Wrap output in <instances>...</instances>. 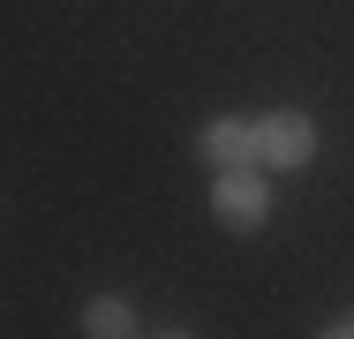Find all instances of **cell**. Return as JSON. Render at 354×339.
I'll list each match as a JSON object with an SVG mask.
<instances>
[{"instance_id": "277c9868", "label": "cell", "mask_w": 354, "mask_h": 339, "mask_svg": "<svg viewBox=\"0 0 354 339\" xmlns=\"http://www.w3.org/2000/svg\"><path fill=\"white\" fill-rule=\"evenodd\" d=\"M129 332H143V324L121 294H91L83 302V339H129Z\"/></svg>"}, {"instance_id": "6da1fadb", "label": "cell", "mask_w": 354, "mask_h": 339, "mask_svg": "<svg viewBox=\"0 0 354 339\" xmlns=\"http://www.w3.org/2000/svg\"><path fill=\"white\" fill-rule=\"evenodd\" d=\"M249 121H257V166H264V174H301V166H317L324 136H317V121H309L301 106H272V113H249Z\"/></svg>"}, {"instance_id": "5b68a950", "label": "cell", "mask_w": 354, "mask_h": 339, "mask_svg": "<svg viewBox=\"0 0 354 339\" xmlns=\"http://www.w3.org/2000/svg\"><path fill=\"white\" fill-rule=\"evenodd\" d=\"M324 332H332V339H354V309L339 317V324H324Z\"/></svg>"}, {"instance_id": "7a4b0ae2", "label": "cell", "mask_w": 354, "mask_h": 339, "mask_svg": "<svg viewBox=\"0 0 354 339\" xmlns=\"http://www.w3.org/2000/svg\"><path fill=\"white\" fill-rule=\"evenodd\" d=\"M212 219H218V234H264V219H272L264 166H218L212 174Z\"/></svg>"}, {"instance_id": "3957f363", "label": "cell", "mask_w": 354, "mask_h": 339, "mask_svg": "<svg viewBox=\"0 0 354 339\" xmlns=\"http://www.w3.org/2000/svg\"><path fill=\"white\" fill-rule=\"evenodd\" d=\"M196 158L204 166H257V121L249 113H212L204 129H196Z\"/></svg>"}]
</instances>
